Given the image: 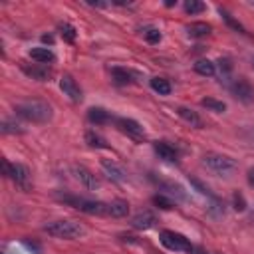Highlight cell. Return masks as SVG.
Returning <instances> with one entry per match:
<instances>
[{
  "instance_id": "obj_1",
  "label": "cell",
  "mask_w": 254,
  "mask_h": 254,
  "mask_svg": "<svg viewBox=\"0 0 254 254\" xmlns=\"http://www.w3.org/2000/svg\"><path fill=\"white\" fill-rule=\"evenodd\" d=\"M16 115H20L22 119L32 121V123H48L52 119L54 111H52V105H48L46 101L32 99V101H24V103L16 105Z\"/></svg>"
},
{
  "instance_id": "obj_2",
  "label": "cell",
  "mask_w": 254,
  "mask_h": 254,
  "mask_svg": "<svg viewBox=\"0 0 254 254\" xmlns=\"http://www.w3.org/2000/svg\"><path fill=\"white\" fill-rule=\"evenodd\" d=\"M44 230L50 236L64 238V240H75V238H81L85 234V228L75 220H54V222L46 224Z\"/></svg>"
},
{
  "instance_id": "obj_3",
  "label": "cell",
  "mask_w": 254,
  "mask_h": 254,
  "mask_svg": "<svg viewBox=\"0 0 254 254\" xmlns=\"http://www.w3.org/2000/svg\"><path fill=\"white\" fill-rule=\"evenodd\" d=\"M202 163H204L210 171H214V173H218V175H230V173H234L236 167H238V163H236L232 157L220 155V153H206V155L202 157Z\"/></svg>"
},
{
  "instance_id": "obj_4",
  "label": "cell",
  "mask_w": 254,
  "mask_h": 254,
  "mask_svg": "<svg viewBox=\"0 0 254 254\" xmlns=\"http://www.w3.org/2000/svg\"><path fill=\"white\" fill-rule=\"evenodd\" d=\"M161 244L169 250H175V252H189V254L194 252V246L189 242V238L179 234V232H173V230L161 232Z\"/></svg>"
},
{
  "instance_id": "obj_5",
  "label": "cell",
  "mask_w": 254,
  "mask_h": 254,
  "mask_svg": "<svg viewBox=\"0 0 254 254\" xmlns=\"http://www.w3.org/2000/svg\"><path fill=\"white\" fill-rule=\"evenodd\" d=\"M62 200H65L67 204L75 206L77 210L81 212H87V214H107V204L101 202V200H87V198H79V196H60Z\"/></svg>"
},
{
  "instance_id": "obj_6",
  "label": "cell",
  "mask_w": 254,
  "mask_h": 254,
  "mask_svg": "<svg viewBox=\"0 0 254 254\" xmlns=\"http://www.w3.org/2000/svg\"><path fill=\"white\" fill-rule=\"evenodd\" d=\"M117 127H119L123 133L131 135L133 139H143V137H145V129H143V125H141L139 121H135V119L119 117V119H117Z\"/></svg>"
},
{
  "instance_id": "obj_7",
  "label": "cell",
  "mask_w": 254,
  "mask_h": 254,
  "mask_svg": "<svg viewBox=\"0 0 254 254\" xmlns=\"http://www.w3.org/2000/svg\"><path fill=\"white\" fill-rule=\"evenodd\" d=\"M71 173H73V177L85 187V189H97V179H95V175L87 169V167H83V165H73L71 167Z\"/></svg>"
},
{
  "instance_id": "obj_8",
  "label": "cell",
  "mask_w": 254,
  "mask_h": 254,
  "mask_svg": "<svg viewBox=\"0 0 254 254\" xmlns=\"http://www.w3.org/2000/svg\"><path fill=\"white\" fill-rule=\"evenodd\" d=\"M60 89H62L64 95H67L71 101H81V99H83L81 89H79V85L75 83V79H73L71 75H64V77L60 79Z\"/></svg>"
},
{
  "instance_id": "obj_9",
  "label": "cell",
  "mask_w": 254,
  "mask_h": 254,
  "mask_svg": "<svg viewBox=\"0 0 254 254\" xmlns=\"http://www.w3.org/2000/svg\"><path fill=\"white\" fill-rule=\"evenodd\" d=\"M232 93L236 99H240L242 103H250L254 101V87L246 81V79H236L232 85Z\"/></svg>"
},
{
  "instance_id": "obj_10",
  "label": "cell",
  "mask_w": 254,
  "mask_h": 254,
  "mask_svg": "<svg viewBox=\"0 0 254 254\" xmlns=\"http://www.w3.org/2000/svg\"><path fill=\"white\" fill-rule=\"evenodd\" d=\"M131 224L137 230H149V228H153L157 224V216L153 212H149V210H143V212H137L131 218Z\"/></svg>"
},
{
  "instance_id": "obj_11",
  "label": "cell",
  "mask_w": 254,
  "mask_h": 254,
  "mask_svg": "<svg viewBox=\"0 0 254 254\" xmlns=\"http://www.w3.org/2000/svg\"><path fill=\"white\" fill-rule=\"evenodd\" d=\"M101 169L105 171V175L111 179V181H117V183H123L125 179H127V175H125V171L115 163V161H111V159H101Z\"/></svg>"
},
{
  "instance_id": "obj_12",
  "label": "cell",
  "mask_w": 254,
  "mask_h": 254,
  "mask_svg": "<svg viewBox=\"0 0 254 254\" xmlns=\"http://www.w3.org/2000/svg\"><path fill=\"white\" fill-rule=\"evenodd\" d=\"M155 183H157L159 190H163L165 194L175 196V198H179V200H185V198H187L185 189H183L179 183H173V181H157V179H155Z\"/></svg>"
},
{
  "instance_id": "obj_13",
  "label": "cell",
  "mask_w": 254,
  "mask_h": 254,
  "mask_svg": "<svg viewBox=\"0 0 254 254\" xmlns=\"http://www.w3.org/2000/svg\"><path fill=\"white\" fill-rule=\"evenodd\" d=\"M153 149H155V153L159 155V159H163L165 163H177L179 161V153L175 151V147H171L169 143H165V141H157L155 145H153Z\"/></svg>"
},
{
  "instance_id": "obj_14",
  "label": "cell",
  "mask_w": 254,
  "mask_h": 254,
  "mask_svg": "<svg viewBox=\"0 0 254 254\" xmlns=\"http://www.w3.org/2000/svg\"><path fill=\"white\" fill-rule=\"evenodd\" d=\"M111 73H113L115 83H119V85H127V83H133V81L139 79V73H135L131 69H125V67H113Z\"/></svg>"
},
{
  "instance_id": "obj_15",
  "label": "cell",
  "mask_w": 254,
  "mask_h": 254,
  "mask_svg": "<svg viewBox=\"0 0 254 254\" xmlns=\"http://www.w3.org/2000/svg\"><path fill=\"white\" fill-rule=\"evenodd\" d=\"M28 54H30V58H32L34 62H38V64H52V62L56 60V56H54V52H52L50 48H32Z\"/></svg>"
},
{
  "instance_id": "obj_16",
  "label": "cell",
  "mask_w": 254,
  "mask_h": 254,
  "mask_svg": "<svg viewBox=\"0 0 254 254\" xmlns=\"http://www.w3.org/2000/svg\"><path fill=\"white\" fill-rule=\"evenodd\" d=\"M10 179H14L18 185H28V179H30V173H28V169L24 167V165H20V163H14V165H10V175H8Z\"/></svg>"
},
{
  "instance_id": "obj_17",
  "label": "cell",
  "mask_w": 254,
  "mask_h": 254,
  "mask_svg": "<svg viewBox=\"0 0 254 254\" xmlns=\"http://www.w3.org/2000/svg\"><path fill=\"white\" fill-rule=\"evenodd\" d=\"M210 24H206V22H192V24H189L187 26V34L190 36V38H204V36H208L210 34Z\"/></svg>"
},
{
  "instance_id": "obj_18",
  "label": "cell",
  "mask_w": 254,
  "mask_h": 254,
  "mask_svg": "<svg viewBox=\"0 0 254 254\" xmlns=\"http://www.w3.org/2000/svg\"><path fill=\"white\" fill-rule=\"evenodd\" d=\"M177 113H179V117L181 119H185L190 127H202V119L196 115V111H192V109H189V107H177Z\"/></svg>"
},
{
  "instance_id": "obj_19",
  "label": "cell",
  "mask_w": 254,
  "mask_h": 254,
  "mask_svg": "<svg viewBox=\"0 0 254 254\" xmlns=\"http://www.w3.org/2000/svg\"><path fill=\"white\" fill-rule=\"evenodd\" d=\"M129 212V204L127 200H113L107 204V214L115 216V218H121V216H127Z\"/></svg>"
},
{
  "instance_id": "obj_20",
  "label": "cell",
  "mask_w": 254,
  "mask_h": 254,
  "mask_svg": "<svg viewBox=\"0 0 254 254\" xmlns=\"http://www.w3.org/2000/svg\"><path fill=\"white\" fill-rule=\"evenodd\" d=\"M85 143H87L91 149H109L107 141H105L101 135H97L95 131H87V133H85Z\"/></svg>"
},
{
  "instance_id": "obj_21",
  "label": "cell",
  "mask_w": 254,
  "mask_h": 254,
  "mask_svg": "<svg viewBox=\"0 0 254 254\" xmlns=\"http://www.w3.org/2000/svg\"><path fill=\"white\" fill-rule=\"evenodd\" d=\"M194 71L200 73V75L210 77V75H214L216 67H214V64H212L210 60H196V62H194Z\"/></svg>"
},
{
  "instance_id": "obj_22",
  "label": "cell",
  "mask_w": 254,
  "mask_h": 254,
  "mask_svg": "<svg viewBox=\"0 0 254 254\" xmlns=\"http://www.w3.org/2000/svg\"><path fill=\"white\" fill-rule=\"evenodd\" d=\"M22 69H24V73H28L30 77H34V79H46L48 75H50V69H46V67H38V65H26V64H22Z\"/></svg>"
},
{
  "instance_id": "obj_23",
  "label": "cell",
  "mask_w": 254,
  "mask_h": 254,
  "mask_svg": "<svg viewBox=\"0 0 254 254\" xmlns=\"http://www.w3.org/2000/svg\"><path fill=\"white\" fill-rule=\"evenodd\" d=\"M151 87L159 93V95H169L171 93V83L163 77H151Z\"/></svg>"
},
{
  "instance_id": "obj_24",
  "label": "cell",
  "mask_w": 254,
  "mask_h": 254,
  "mask_svg": "<svg viewBox=\"0 0 254 254\" xmlns=\"http://www.w3.org/2000/svg\"><path fill=\"white\" fill-rule=\"evenodd\" d=\"M200 105H202V107H208L210 111H216V113H224V111H226V103H224V101H218V99H214V97H204V99H200Z\"/></svg>"
},
{
  "instance_id": "obj_25",
  "label": "cell",
  "mask_w": 254,
  "mask_h": 254,
  "mask_svg": "<svg viewBox=\"0 0 254 254\" xmlns=\"http://www.w3.org/2000/svg\"><path fill=\"white\" fill-rule=\"evenodd\" d=\"M87 119H89L91 123H105V121H109V115H107V111L101 109V107H91V109L87 111Z\"/></svg>"
},
{
  "instance_id": "obj_26",
  "label": "cell",
  "mask_w": 254,
  "mask_h": 254,
  "mask_svg": "<svg viewBox=\"0 0 254 254\" xmlns=\"http://www.w3.org/2000/svg\"><path fill=\"white\" fill-rule=\"evenodd\" d=\"M60 34H62V38H64L65 42H69V44H73V42H75V36H77L75 28H73L71 24H67V22L60 24Z\"/></svg>"
},
{
  "instance_id": "obj_27",
  "label": "cell",
  "mask_w": 254,
  "mask_h": 254,
  "mask_svg": "<svg viewBox=\"0 0 254 254\" xmlns=\"http://www.w3.org/2000/svg\"><path fill=\"white\" fill-rule=\"evenodd\" d=\"M206 6L202 4V2H198V0H187L185 2V12L187 14H198V12H202Z\"/></svg>"
},
{
  "instance_id": "obj_28",
  "label": "cell",
  "mask_w": 254,
  "mask_h": 254,
  "mask_svg": "<svg viewBox=\"0 0 254 254\" xmlns=\"http://www.w3.org/2000/svg\"><path fill=\"white\" fill-rule=\"evenodd\" d=\"M153 204H157V206L163 208V210H171V208H173V200L167 198L165 194H155V196H153Z\"/></svg>"
},
{
  "instance_id": "obj_29",
  "label": "cell",
  "mask_w": 254,
  "mask_h": 254,
  "mask_svg": "<svg viewBox=\"0 0 254 254\" xmlns=\"http://www.w3.org/2000/svg\"><path fill=\"white\" fill-rule=\"evenodd\" d=\"M189 181H190V185H192V187H194V189H196L200 194H206L208 198H214V194L208 190V187H204V185H202L198 179H194V177H190V175H189Z\"/></svg>"
},
{
  "instance_id": "obj_30",
  "label": "cell",
  "mask_w": 254,
  "mask_h": 254,
  "mask_svg": "<svg viewBox=\"0 0 254 254\" xmlns=\"http://www.w3.org/2000/svg\"><path fill=\"white\" fill-rule=\"evenodd\" d=\"M232 206H234V210H238V212L246 210V200H244V196H242L240 192H234V194H232Z\"/></svg>"
},
{
  "instance_id": "obj_31",
  "label": "cell",
  "mask_w": 254,
  "mask_h": 254,
  "mask_svg": "<svg viewBox=\"0 0 254 254\" xmlns=\"http://www.w3.org/2000/svg\"><path fill=\"white\" fill-rule=\"evenodd\" d=\"M220 14H222V18L226 20V24H228V26H232V28H234V30H238V32H244V26H242V24H238V22H236V20H234L226 10H222V8H220Z\"/></svg>"
},
{
  "instance_id": "obj_32",
  "label": "cell",
  "mask_w": 254,
  "mask_h": 254,
  "mask_svg": "<svg viewBox=\"0 0 254 254\" xmlns=\"http://www.w3.org/2000/svg\"><path fill=\"white\" fill-rule=\"evenodd\" d=\"M145 40H147L149 44H159V42H161V32H159L157 28H149V30L145 32Z\"/></svg>"
},
{
  "instance_id": "obj_33",
  "label": "cell",
  "mask_w": 254,
  "mask_h": 254,
  "mask_svg": "<svg viewBox=\"0 0 254 254\" xmlns=\"http://www.w3.org/2000/svg\"><path fill=\"white\" fill-rule=\"evenodd\" d=\"M2 133H22V129H20V125L18 123H14V121H4L2 123Z\"/></svg>"
},
{
  "instance_id": "obj_34",
  "label": "cell",
  "mask_w": 254,
  "mask_h": 254,
  "mask_svg": "<svg viewBox=\"0 0 254 254\" xmlns=\"http://www.w3.org/2000/svg\"><path fill=\"white\" fill-rule=\"evenodd\" d=\"M218 64H220V71H222V73H228V71L232 69V64H230L228 58H220Z\"/></svg>"
},
{
  "instance_id": "obj_35",
  "label": "cell",
  "mask_w": 254,
  "mask_h": 254,
  "mask_svg": "<svg viewBox=\"0 0 254 254\" xmlns=\"http://www.w3.org/2000/svg\"><path fill=\"white\" fill-rule=\"evenodd\" d=\"M246 177H248V185H250V187H254V167H252V169H248V175H246Z\"/></svg>"
},
{
  "instance_id": "obj_36",
  "label": "cell",
  "mask_w": 254,
  "mask_h": 254,
  "mask_svg": "<svg viewBox=\"0 0 254 254\" xmlns=\"http://www.w3.org/2000/svg\"><path fill=\"white\" fill-rule=\"evenodd\" d=\"M42 42H46V44H52L54 40H52V36H42Z\"/></svg>"
},
{
  "instance_id": "obj_37",
  "label": "cell",
  "mask_w": 254,
  "mask_h": 254,
  "mask_svg": "<svg viewBox=\"0 0 254 254\" xmlns=\"http://www.w3.org/2000/svg\"><path fill=\"white\" fill-rule=\"evenodd\" d=\"M252 65H254V64H252Z\"/></svg>"
}]
</instances>
